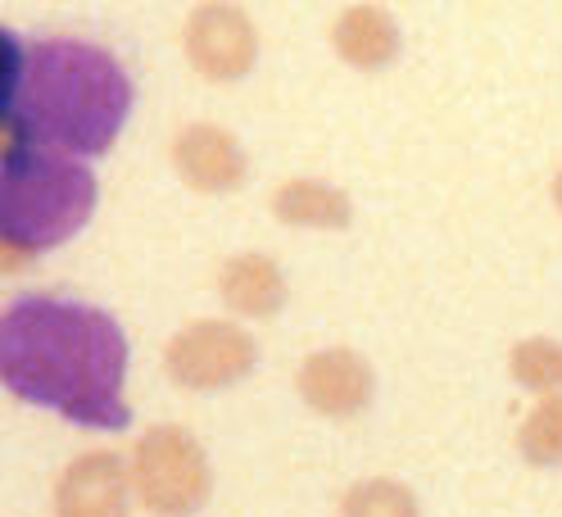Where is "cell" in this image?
<instances>
[{
  "label": "cell",
  "instance_id": "3",
  "mask_svg": "<svg viewBox=\"0 0 562 517\" xmlns=\"http://www.w3.org/2000/svg\"><path fill=\"white\" fill-rule=\"evenodd\" d=\"M95 210V178L74 155L10 146L0 155V240L23 255L64 246Z\"/></svg>",
  "mask_w": 562,
  "mask_h": 517
},
{
  "label": "cell",
  "instance_id": "6",
  "mask_svg": "<svg viewBox=\"0 0 562 517\" xmlns=\"http://www.w3.org/2000/svg\"><path fill=\"white\" fill-rule=\"evenodd\" d=\"M255 50H259L255 23L232 5H204L187 23V55L204 78L232 82L240 74H250Z\"/></svg>",
  "mask_w": 562,
  "mask_h": 517
},
{
  "label": "cell",
  "instance_id": "17",
  "mask_svg": "<svg viewBox=\"0 0 562 517\" xmlns=\"http://www.w3.org/2000/svg\"><path fill=\"white\" fill-rule=\"evenodd\" d=\"M23 263H27V255H23V250H14V246H5V240H0V272L23 268Z\"/></svg>",
  "mask_w": 562,
  "mask_h": 517
},
{
  "label": "cell",
  "instance_id": "13",
  "mask_svg": "<svg viewBox=\"0 0 562 517\" xmlns=\"http://www.w3.org/2000/svg\"><path fill=\"white\" fill-rule=\"evenodd\" d=\"M340 517H422V513H417V499L404 481L372 476V481H359V486L345 495Z\"/></svg>",
  "mask_w": 562,
  "mask_h": 517
},
{
  "label": "cell",
  "instance_id": "7",
  "mask_svg": "<svg viewBox=\"0 0 562 517\" xmlns=\"http://www.w3.org/2000/svg\"><path fill=\"white\" fill-rule=\"evenodd\" d=\"M132 481L119 454H78L55 481V517H127Z\"/></svg>",
  "mask_w": 562,
  "mask_h": 517
},
{
  "label": "cell",
  "instance_id": "9",
  "mask_svg": "<svg viewBox=\"0 0 562 517\" xmlns=\"http://www.w3.org/2000/svg\"><path fill=\"white\" fill-rule=\"evenodd\" d=\"M172 168L195 191H232L245 178V150L236 136L214 123H191L172 142Z\"/></svg>",
  "mask_w": 562,
  "mask_h": 517
},
{
  "label": "cell",
  "instance_id": "14",
  "mask_svg": "<svg viewBox=\"0 0 562 517\" xmlns=\"http://www.w3.org/2000/svg\"><path fill=\"white\" fill-rule=\"evenodd\" d=\"M513 376L531 391L558 395L562 391V345L549 336H531V340L513 345Z\"/></svg>",
  "mask_w": 562,
  "mask_h": 517
},
{
  "label": "cell",
  "instance_id": "4",
  "mask_svg": "<svg viewBox=\"0 0 562 517\" xmlns=\"http://www.w3.org/2000/svg\"><path fill=\"white\" fill-rule=\"evenodd\" d=\"M209 459L182 427H150L132 450V495L155 517H191L209 499Z\"/></svg>",
  "mask_w": 562,
  "mask_h": 517
},
{
  "label": "cell",
  "instance_id": "12",
  "mask_svg": "<svg viewBox=\"0 0 562 517\" xmlns=\"http://www.w3.org/2000/svg\"><path fill=\"white\" fill-rule=\"evenodd\" d=\"M272 214L281 223H295V227H345L349 223V200H345V191H336L327 182L295 178L286 187H277Z\"/></svg>",
  "mask_w": 562,
  "mask_h": 517
},
{
  "label": "cell",
  "instance_id": "1",
  "mask_svg": "<svg viewBox=\"0 0 562 517\" xmlns=\"http://www.w3.org/2000/svg\"><path fill=\"white\" fill-rule=\"evenodd\" d=\"M127 336L82 300L19 295L0 314V386L78 427H127Z\"/></svg>",
  "mask_w": 562,
  "mask_h": 517
},
{
  "label": "cell",
  "instance_id": "15",
  "mask_svg": "<svg viewBox=\"0 0 562 517\" xmlns=\"http://www.w3.org/2000/svg\"><path fill=\"white\" fill-rule=\"evenodd\" d=\"M521 454L531 463H562V395H544L521 423Z\"/></svg>",
  "mask_w": 562,
  "mask_h": 517
},
{
  "label": "cell",
  "instance_id": "16",
  "mask_svg": "<svg viewBox=\"0 0 562 517\" xmlns=\"http://www.w3.org/2000/svg\"><path fill=\"white\" fill-rule=\"evenodd\" d=\"M23 68H27V46L14 37V32L0 27V119H5L19 105Z\"/></svg>",
  "mask_w": 562,
  "mask_h": 517
},
{
  "label": "cell",
  "instance_id": "5",
  "mask_svg": "<svg viewBox=\"0 0 562 517\" xmlns=\"http://www.w3.org/2000/svg\"><path fill=\"white\" fill-rule=\"evenodd\" d=\"M164 368H168L172 382L187 386V391H218L255 368V340L236 323L204 318V323L182 327L168 340Z\"/></svg>",
  "mask_w": 562,
  "mask_h": 517
},
{
  "label": "cell",
  "instance_id": "18",
  "mask_svg": "<svg viewBox=\"0 0 562 517\" xmlns=\"http://www.w3.org/2000/svg\"><path fill=\"white\" fill-rule=\"evenodd\" d=\"M553 200H558V210H562V172H558V182H553Z\"/></svg>",
  "mask_w": 562,
  "mask_h": 517
},
{
  "label": "cell",
  "instance_id": "2",
  "mask_svg": "<svg viewBox=\"0 0 562 517\" xmlns=\"http://www.w3.org/2000/svg\"><path fill=\"white\" fill-rule=\"evenodd\" d=\"M132 114L123 64L78 37L32 42L14 123L27 146L59 155H104Z\"/></svg>",
  "mask_w": 562,
  "mask_h": 517
},
{
  "label": "cell",
  "instance_id": "10",
  "mask_svg": "<svg viewBox=\"0 0 562 517\" xmlns=\"http://www.w3.org/2000/svg\"><path fill=\"white\" fill-rule=\"evenodd\" d=\"M218 291L227 300V308L250 318H272L281 304H286V278L281 268L263 255H236L223 263L218 272Z\"/></svg>",
  "mask_w": 562,
  "mask_h": 517
},
{
  "label": "cell",
  "instance_id": "8",
  "mask_svg": "<svg viewBox=\"0 0 562 517\" xmlns=\"http://www.w3.org/2000/svg\"><path fill=\"white\" fill-rule=\"evenodd\" d=\"M300 395L327 418H349L372 400V368L355 350H323L300 363Z\"/></svg>",
  "mask_w": 562,
  "mask_h": 517
},
{
  "label": "cell",
  "instance_id": "11",
  "mask_svg": "<svg viewBox=\"0 0 562 517\" xmlns=\"http://www.w3.org/2000/svg\"><path fill=\"white\" fill-rule=\"evenodd\" d=\"M331 42L336 50L359 64V68H376V64H391L395 50H400V27L385 10H372V5H355L345 10L336 23H331Z\"/></svg>",
  "mask_w": 562,
  "mask_h": 517
}]
</instances>
